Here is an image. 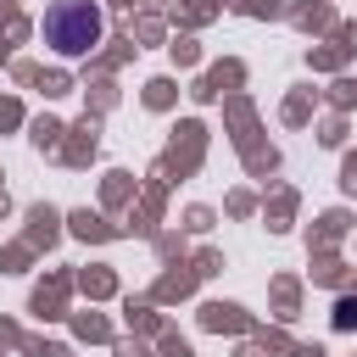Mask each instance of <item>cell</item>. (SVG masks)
Masks as SVG:
<instances>
[{
    "label": "cell",
    "mask_w": 357,
    "mask_h": 357,
    "mask_svg": "<svg viewBox=\"0 0 357 357\" xmlns=\"http://www.w3.org/2000/svg\"><path fill=\"white\" fill-rule=\"evenodd\" d=\"M100 33H106V17H100L95 0H56V6L45 11V45L61 50V56H84V50H95Z\"/></svg>",
    "instance_id": "6da1fadb"
}]
</instances>
